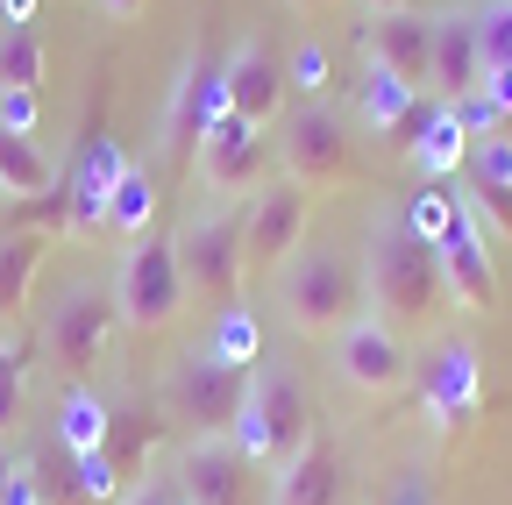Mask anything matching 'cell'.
Masks as SVG:
<instances>
[{"mask_svg": "<svg viewBox=\"0 0 512 505\" xmlns=\"http://www.w3.org/2000/svg\"><path fill=\"white\" fill-rule=\"evenodd\" d=\"M356 271H363V299H370V313H384L392 328L427 321V313H441V306H448V285H441V249H434V242H420V235L399 221V207H370V228H363V257H356Z\"/></svg>", "mask_w": 512, "mask_h": 505, "instance_id": "6da1fadb", "label": "cell"}, {"mask_svg": "<svg viewBox=\"0 0 512 505\" xmlns=\"http://www.w3.org/2000/svg\"><path fill=\"white\" fill-rule=\"evenodd\" d=\"M271 299H278V321L299 335V342H335L342 321L363 313V271L356 257H342L335 242H299L292 264L271 278Z\"/></svg>", "mask_w": 512, "mask_h": 505, "instance_id": "7a4b0ae2", "label": "cell"}, {"mask_svg": "<svg viewBox=\"0 0 512 505\" xmlns=\"http://www.w3.org/2000/svg\"><path fill=\"white\" fill-rule=\"evenodd\" d=\"M306 434H313V406H306L299 370H292V363H256L249 385H242V406H235V420H228L235 456L256 463V470H271L278 456L299 449Z\"/></svg>", "mask_w": 512, "mask_h": 505, "instance_id": "3957f363", "label": "cell"}, {"mask_svg": "<svg viewBox=\"0 0 512 505\" xmlns=\"http://www.w3.org/2000/svg\"><path fill=\"white\" fill-rule=\"evenodd\" d=\"M171 249H178V278L200 306H235L242 299V200H207V207H185L178 228H171Z\"/></svg>", "mask_w": 512, "mask_h": 505, "instance_id": "277c9868", "label": "cell"}, {"mask_svg": "<svg viewBox=\"0 0 512 505\" xmlns=\"http://www.w3.org/2000/svg\"><path fill=\"white\" fill-rule=\"evenodd\" d=\"M271 157H278V178H292L306 200L356 185V136H349V121H342L328 100H299V107H285Z\"/></svg>", "mask_w": 512, "mask_h": 505, "instance_id": "5b68a950", "label": "cell"}, {"mask_svg": "<svg viewBox=\"0 0 512 505\" xmlns=\"http://www.w3.org/2000/svg\"><path fill=\"white\" fill-rule=\"evenodd\" d=\"M114 313H121V328H136V335H164L178 313H185V278H178V249L171 235H143V242H128L121 249V271H114Z\"/></svg>", "mask_w": 512, "mask_h": 505, "instance_id": "8992f818", "label": "cell"}, {"mask_svg": "<svg viewBox=\"0 0 512 505\" xmlns=\"http://www.w3.org/2000/svg\"><path fill=\"white\" fill-rule=\"evenodd\" d=\"M242 385H249V370H228V363L200 342V349H185V356L164 370L157 413L178 420L185 434H228V420H235V406H242Z\"/></svg>", "mask_w": 512, "mask_h": 505, "instance_id": "52a82bcc", "label": "cell"}, {"mask_svg": "<svg viewBox=\"0 0 512 505\" xmlns=\"http://www.w3.org/2000/svg\"><path fill=\"white\" fill-rule=\"evenodd\" d=\"M335 385L349 392V399H392L406 377H413V349H406V335L384 321V313H356V321H342V335H335Z\"/></svg>", "mask_w": 512, "mask_h": 505, "instance_id": "ba28073f", "label": "cell"}, {"mask_svg": "<svg viewBox=\"0 0 512 505\" xmlns=\"http://www.w3.org/2000/svg\"><path fill=\"white\" fill-rule=\"evenodd\" d=\"M114 328H121V313H114V292L107 285H64L43 306V349H50V363L64 377H86L107 356Z\"/></svg>", "mask_w": 512, "mask_h": 505, "instance_id": "9c48e42d", "label": "cell"}, {"mask_svg": "<svg viewBox=\"0 0 512 505\" xmlns=\"http://www.w3.org/2000/svg\"><path fill=\"white\" fill-rule=\"evenodd\" d=\"M420 413L434 420V434L477 427V413H484V356H477V342L448 335V342L427 349V363H420Z\"/></svg>", "mask_w": 512, "mask_h": 505, "instance_id": "30bf717a", "label": "cell"}, {"mask_svg": "<svg viewBox=\"0 0 512 505\" xmlns=\"http://www.w3.org/2000/svg\"><path fill=\"white\" fill-rule=\"evenodd\" d=\"M192 171H200V185L214 200H249L264 193V185L278 178V157H271V136H256L249 121H214V129L200 136V150H192Z\"/></svg>", "mask_w": 512, "mask_h": 505, "instance_id": "8fae6325", "label": "cell"}, {"mask_svg": "<svg viewBox=\"0 0 512 505\" xmlns=\"http://www.w3.org/2000/svg\"><path fill=\"white\" fill-rule=\"evenodd\" d=\"M306 214H313V200L292 178H271L264 193H249L242 200V264L256 278H278L292 264V249L306 242Z\"/></svg>", "mask_w": 512, "mask_h": 505, "instance_id": "7c38bea8", "label": "cell"}, {"mask_svg": "<svg viewBox=\"0 0 512 505\" xmlns=\"http://www.w3.org/2000/svg\"><path fill=\"white\" fill-rule=\"evenodd\" d=\"M221 86H228V114L249 121L256 136H271L278 121H285V100H292V86H285V57H278L264 36H242V43L221 57Z\"/></svg>", "mask_w": 512, "mask_h": 505, "instance_id": "4fadbf2b", "label": "cell"}, {"mask_svg": "<svg viewBox=\"0 0 512 505\" xmlns=\"http://www.w3.org/2000/svg\"><path fill=\"white\" fill-rule=\"evenodd\" d=\"M349 114H356V129H370V143L413 150V136L427 129L434 100H427L420 86H406V79H399L392 65H377V57H363V79H356V100H349Z\"/></svg>", "mask_w": 512, "mask_h": 505, "instance_id": "5bb4252c", "label": "cell"}, {"mask_svg": "<svg viewBox=\"0 0 512 505\" xmlns=\"http://www.w3.org/2000/svg\"><path fill=\"white\" fill-rule=\"evenodd\" d=\"M171 484L185 505H256V463L235 456L228 434H185Z\"/></svg>", "mask_w": 512, "mask_h": 505, "instance_id": "9a60e30c", "label": "cell"}, {"mask_svg": "<svg viewBox=\"0 0 512 505\" xmlns=\"http://www.w3.org/2000/svg\"><path fill=\"white\" fill-rule=\"evenodd\" d=\"M349 498V456L328 427H313L292 456L271 463V491L264 505H342Z\"/></svg>", "mask_w": 512, "mask_h": 505, "instance_id": "2e32d148", "label": "cell"}, {"mask_svg": "<svg viewBox=\"0 0 512 505\" xmlns=\"http://www.w3.org/2000/svg\"><path fill=\"white\" fill-rule=\"evenodd\" d=\"M463 207V200H456ZM441 285L456 313H498V264H491V228L463 207L456 235L441 242Z\"/></svg>", "mask_w": 512, "mask_h": 505, "instance_id": "e0dca14e", "label": "cell"}, {"mask_svg": "<svg viewBox=\"0 0 512 505\" xmlns=\"http://www.w3.org/2000/svg\"><path fill=\"white\" fill-rule=\"evenodd\" d=\"M356 50L392 65L406 86L427 93V65H434V15H363L356 22Z\"/></svg>", "mask_w": 512, "mask_h": 505, "instance_id": "ac0fdd59", "label": "cell"}, {"mask_svg": "<svg viewBox=\"0 0 512 505\" xmlns=\"http://www.w3.org/2000/svg\"><path fill=\"white\" fill-rule=\"evenodd\" d=\"M200 72H207V57L185 50V57H178V79H171V100H164V121H157V157H164L171 171H192V150H200V136H207Z\"/></svg>", "mask_w": 512, "mask_h": 505, "instance_id": "d6986e66", "label": "cell"}, {"mask_svg": "<svg viewBox=\"0 0 512 505\" xmlns=\"http://www.w3.org/2000/svg\"><path fill=\"white\" fill-rule=\"evenodd\" d=\"M477 79H484V65H477V22H470V8H441L434 15V65H427L434 100H463Z\"/></svg>", "mask_w": 512, "mask_h": 505, "instance_id": "ffe728a7", "label": "cell"}, {"mask_svg": "<svg viewBox=\"0 0 512 505\" xmlns=\"http://www.w3.org/2000/svg\"><path fill=\"white\" fill-rule=\"evenodd\" d=\"M50 242L43 228H0V328H22V306H29V285L50 257Z\"/></svg>", "mask_w": 512, "mask_h": 505, "instance_id": "44dd1931", "label": "cell"}, {"mask_svg": "<svg viewBox=\"0 0 512 505\" xmlns=\"http://www.w3.org/2000/svg\"><path fill=\"white\" fill-rule=\"evenodd\" d=\"M406 164H413L420 185H456V171L470 164V136H463V121H456L448 100H434V114H427V129L413 136Z\"/></svg>", "mask_w": 512, "mask_h": 505, "instance_id": "7402d4cb", "label": "cell"}, {"mask_svg": "<svg viewBox=\"0 0 512 505\" xmlns=\"http://www.w3.org/2000/svg\"><path fill=\"white\" fill-rule=\"evenodd\" d=\"M107 427H114V406L86 385V377H72V385H64V399H57L50 441H57V449H72V456H93V449H107Z\"/></svg>", "mask_w": 512, "mask_h": 505, "instance_id": "603a6c76", "label": "cell"}, {"mask_svg": "<svg viewBox=\"0 0 512 505\" xmlns=\"http://www.w3.org/2000/svg\"><path fill=\"white\" fill-rule=\"evenodd\" d=\"M157 200H164L157 171H150V164H128V171L114 178V193H107V228H114L121 242H143L150 221H157Z\"/></svg>", "mask_w": 512, "mask_h": 505, "instance_id": "cb8c5ba5", "label": "cell"}, {"mask_svg": "<svg viewBox=\"0 0 512 505\" xmlns=\"http://www.w3.org/2000/svg\"><path fill=\"white\" fill-rule=\"evenodd\" d=\"M50 185H57L50 150L36 136H8V129H0V193H8V200H36V193H50Z\"/></svg>", "mask_w": 512, "mask_h": 505, "instance_id": "d4e9b609", "label": "cell"}, {"mask_svg": "<svg viewBox=\"0 0 512 505\" xmlns=\"http://www.w3.org/2000/svg\"><path fill=\"white\" fill-rule=\"evenodd\" d=\"M207 349L228 363V370H256L264 363V328H256V306H221L214 313V328H207Z\"/></svg>", "mask_w": 512, "mask_h": 505, "instance_id": "484cf974", "label": "cell"}, {"mask_svg": "<svg viewBox=\"0 0 512 505\" xmlns=\"http://www.w3.org/2000/svg\"><path fill=\"white\" fill-rule=\"evenodd\" d=\"M43 72H50L43 22H0V86H43Z\"/></svg>", "mask_w": 512, "mask_h": 505, "instance_id": "4316f807", "label": "cell"}, {"mask_svg": "<svg viewBox=\"0 0 512 505\" xmlns=\"http://www.w3.org/2000/svg\"><path fill=\"white\" fill-rule=\"evenodd\" d=\"M29 370H36V335H29V328H0V434L22 420Z\"/></svg>", "mask_w": 512, "mask_h": 505, "instance_id": "83f0119b", "label": "cell"}, {"mask_svg": "<svg viewBox=\"0 0 512 505\" xmlns=\"http://www.w3.org/2000/svg\"><path fill=\"white\" fill-rule=\"evenodd\" d=\"M399 221L420 235V242H448L456 235V221H463V207H456V185H413V193L399 200Z\"/></svg>", "mask_w": 512, "mask_h": 505, "instance_id": "f1b7e54d", "label": "cell"}, {"mask_svg": "<svg viewBox=\"0 0 512 505\" xmlns=\"http://www.w3.org/2000/svg\"><path fill=\"white\" fill-rule=\"evenodd\" d=\"M164 441V413H114V427H107V463L121 470V477H136L143 463H150V449Z\"/></svg>", "mask_w": 512, "mask_h": 505, "instance_id": "f546056e", "label": "cell"}, {"mask_svg": "<svg viewBox=\"0 0 512 505\" xmlns=\"http://www.w3.org/2000/svg\"><path fill=\"white\" fill-rule=\"evenodd\" d=\"M470 22H477V65L505 72L512 65V0H484V8H470Z\"/></svg>", "mask_w": 512, "mask_h": 505, "instance_id": "4dcf8cb0", "label": "cell"}, {"mask_svg": "<svg viewBox=\"0 0 512 505\" xmlns=\"http://www.w3.org/2000/svg\"><path fill=\"white\" fill-rule=\"evenodd\" d=\"M285 86H292L299 100H328V86H335V50L306 36V43L285 57Z\"/></svg>", "mask_w": 512, "mask_h": 505, "instance_id": "1f68e13d", "label": "cell"}, {"mask_svg": "<svg viewBox=\"0 0 512 505\" xmlns=\"http://www.w3.org/2000/svg\"><path fill=\"white\" fill-rule=\"evenodd\" d=\"M470 185H491V193H512V136H484L470 143Z\"/></svg>", "mask_w": 512, "mask_h": 505, "instance_id": "d6a6232c", "label": "cell"}, {"mask_svg": "<svg viewBox=\"0 0 512 505\" xmlns=\"http://www.w3.org/2000/svg\"><path fill=\"white\" fill-rule=\"evenodd\" d=\"M0 129L36 136L43 129V86H0Z\"/></svg>", "mask_w": 512, "mask_h": 505, "instance_id": "836d02e7", "label": "cell"}, {"mask_svg": "<svg viewBox=\"0 0 512 505\" xmlns=\"http://www.w3.org/2000/svg\"><path fill=\"white\" fill-rule=\"evenodd\" d=\"M456 200L491 228V242H512V193H491V185H456Z\"/></svg>", "mask_w": 512, "mask_h": 505, "instance_id": "e575fe53", "label": "cell"}, {"mask_svg": "<svg viewBox=\"0 0 512 505\" xmlns=\"http://www.w3.org/2000/svg\"><path fill=\"white\" fill-rule=\"evenodd\" d=\"M448 107H456V121H463V136H470V143H484V136H505V114H498V107H491L477 86H470L463 100H448Z\"/></svg>", "mask_w": 512, "mask_h": 505, "instance_id": "d590c367", "label": "cell"}, {"mask_svg": "<svg viewBox=\"0 0 512 505\" xmlns=\"http://www.w3.org/2000/svg\"><path fill=\"white\" fill-rule=\"evenodd\" d=\"M121 505H185V498H178V484L143 477V484H128V491H121Z\"/></svg>", "mask_w": 512, "mask_h": 505, "instance_id": "8d00e7d4", "label": "cell"}, {"mask_svg": "<svg viewBox=\"0 0 512 505\" xmlns=\"http://www.w3.org/2000/svg\"><path fill=\"white\" fill-rule=\"evenodd\" d=\"M477 93H484V100L512 121V65H505V72H484V79H477Z\"/></svg>", "mask_w": 512, "mask_h": 505, "instance_id": "74e56055", "label": "cell"}, {"mask_svg": "<svg viewBox=\"0 0 512 505\" xmlns=\"http://www.w3.org/2000/svg\"><path fill=\"white\" fill-rule=\"evenodd\" d=\"M392 505H434V484H427V470H399V491H392Z\"/></svg>", "mask_w": 512, "mask_h": 505, "instance_id": "f35d334b", "label": "cell"}, {"mask_svg": "<svg viewBox=\"0 0 512 505\" xmlns=\"http://www.w3.org/2000/svg\"><path fill=\"white\" fill-rule=\"evenodd\" d=\"M363 15H427V0H363Z\"/></svg>", "mask_w": 512, "mask_h": 505, "instance_id": "ab89813d", "label": "cell"}, {"mask_svg": "<svg viewBox=\"0 0 512 505\" xmlns=\"http://www.w3.org/2000/svg\"><path fill=\"white\" fill-rule=\"evenodd\" d=\"M43 0H0V22H36Z\"/></svg>", "mask_w": 512, "mask_h": 505, "instance_id": "60d3db41", "label": "cell"}, {"mask_svg": "<svg viewBox=\"0 0 512 505\" xmlns=\"http://www.w3.org/2000/svg\"><path fill=\"white\" fill-rule=\"evenodd\" d=\"M100 8H107V15H136V8H143V0H100Z\"/></svg>", "mask_w": 512, "mask_h": 505, "instance_id": "b9f144b4", "label": "cell"}, {"mask_svg": "<svg viewBox=\"0 0 512 505\" xmlns=\"http://www.w3.org/2000/svg\"><path fill=\"white\" fill-rule=\"evenodd\" d=\"M15 470H22V463H8V456H0V498H8V484H15Z\"/></svg>", "mask_w": 512, "mask_h": 505, "instance_id": "7bdbcfd3", "label": "cell"}, {"mask_svg": "<svg viewBox=\"0 0 512 505\" xmlns=\"http://www.w3.org/2000/svg\"><path fill=\"white\" fill-rule=\"evenodd\" d=\"M285 8H299V15H320V8H328V0H285Z\"/></svg>", "mask_w": 512, "mask_h": 505, "instance_id": "ee69618b", "label": "cell"}]
</instances>
